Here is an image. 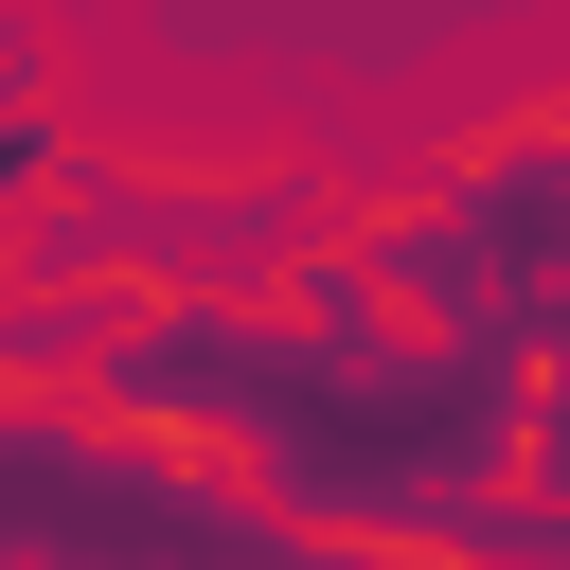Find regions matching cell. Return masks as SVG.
Wrapping results in <instances>:
<instances>
[{"instance_id":"7a4b0ae2","label":"cell","mask_w":570,"mask_h":570,"mask_svg":"<svg viewBox=\"0 0 570 570\" xmlns=\"http://www.w3.org/2000/svg\"><path fill=\"white\" fill-rule=\"evenodd\" d=\"M534 499L570 517V392H534Z\"/></svg>"},{"instance_id":"6da1fadb","label":"cell","mask_w":570,"mask_h":570,"mask_svg":"<svg viewBox=\"0 0 570 570\" xmlns=\"http://www.w3.org/2000/svg\"><path fill=\"white\" fill-rule=\"evenodd\" d=\"M481 142H517V160H552V178H570V71L499 89V107H481Z\"/></svg>"}]
</instances>
